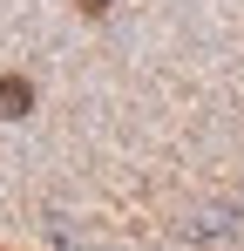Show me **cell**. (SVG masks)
<instances>
[{
    "label": "cell",
    "instance_id": "6da1fadb",
    "mask_svg": "<svg viewBox=\"0 0 244 251\" xmlns=\"http://www.w3.org/2000/svg\"><path fill=\"white\" fill-rule=\"evenodd\" d=\"M34 109V82H21V75H0V123H21Z\"/></svg>",
    "mask_w": 244,
    "mask_h": 251
},
{
    "label": "cell",
    "instance_id": "7a4b0ae2",
    "mask_svg": "<svg viewBox=\"0 0 244 251\" xmlns=\"http://www.w3.org/2000/svg\"><path fill=\"white\" fill-rule=\"evenodd\" d=\"M109 7H116V0H81V14H88V21H102Z\"/></svg>",
    "mask_w": 244,
    "mask_h": 251
},
{
    "label": "cell",
    "instance_id": "3957f363",
    "mask_svg": "<svg viewBox=\"0 0 244 251\" xmlns=\"http://www.w3.org/2000/svg\"><path fill=\"white\" fill-rule=\"evenodd\" d=\"M0 251H7V245H0Z\"/></svg>",
    "mask_w": 244,
    "mask_h": 251
}]
</instances>
